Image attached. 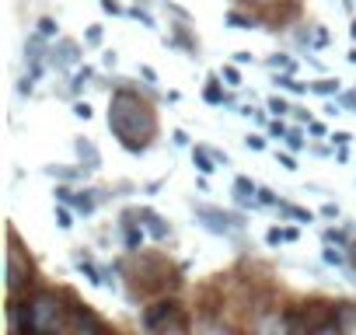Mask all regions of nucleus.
I'll return each instance as SVG.
<instances>
[{
  "label": "nucleus",
  "instance_id": "obj_9",
  "mask_svg": "<svg viewBox=\"0 0 356 335\" xmlns=\"http://www.w3.org/2000/svg\"><path fill=\"white\" fill-rule=\"evenodd\" d=\"M353 262H356V245H353Z\"/></svg>",
  "mask_w": 356,
  "mask_h": 335
},
{
  "label": "nucleus",
  "instance_id": "obj_5",
  "mask_svg": "<svg viewBox=\"0 0 356 335\" xmlns=\"http://www.w3.org/2000/svg\"><path fill=\"white\" fill-rule=\"evenodd\" d=\"M70 328H95V332H108V325L102 321V318H95L88 307H81V304H74V311H70Z\"/></svg>",
  "mask_w": 356,
  "mask_h": 335
},
{
  "label": "nucleus",
  "instance_id": "obj_3",
  "mask_svg": "<svg viewBox=\"0 0 356 335\" xmlns=\"http://www.w3.org/2000/svg\"><path fill=\"white\" fill-rule=\"evenodd\" d=\"M35 283V269H32V259L22 252L18 238L11 234V252H8V297L18 300L22 293H29Z\"/></svg>",
  "mask_w": 356,
  "mask_h": 335
},
{
  "label": "nucleus",
  "instance_id": "obj_8",
  "mask_svg": "<svg viewBox=\"0 0 356 335\" xmlns=\"http://www.w3.org/2000/svg\"><path fill=\"white\" fill-rule=\"evenodd\" d=\"M248 4H280V0H248Z\"/></svg>",
  "mask_w": 356,
  "mask_h": 335
},
{
  "label": "nucleus",
  "instance_id": "obj_4",
  "mask_svg": "<svg viewBox=\"0 0 356 335\" xmlns=\"http://www.w3.org/2000/svg\"><path fill=\"white\" fill-rule=\"evenodd\" d=\"M143 325H147L150 332H168V328L186 332V328H189V321H186L182 307H178L175 300H161V304L147 307V311H143Z\"/></svg>",
  "mask_w": 356,
  "mask_h": 335
},
{
  "label": "nucleus",
  "instance_id": "obj_7",
  "mask_svg": "<svg viewBox=\"0 0 356 335\" xmlns=\"http://www.w3.org/2000/svg\"><path fill=\"white\" fill-rule=\"evenodd\" d=\"M207 98H210V101H220L224 95H220V88H210V91H207Z\"/></svg>",
  "mask_w": 356,
  "mask_h": 335
},
{
  "label": "nucleus",
  "instance_id": "obj_6",
  "mask_svg": "<svg viewBox=\"0 0 356 335\" xmlns=\"http://www.w3.org/2000/svg\"><path fill=\"white\" fill-rule=\"evenodd\" d=\"M196 164H200V172H207V175L213 172V164H210V157H207L203 150H196Z\"/></svg>",
  "mask_w": 356,
  "mask_h": 335
},
{
  "label": "nucleus",
  "instance_id": "obj_1",
  "mask_svg": "<svg viewBox=\"0 0 356 335\" xmlns=\"http://www.w3.org/2000/svg\"><path fill=\"white\" fill-rule=\"evenodd\" d=\"M63 293L56 290H35V293H25V300H11L8 307V318H11V328L15 332H60V328H70V311L74 307H63Z\"/></svg>",
  "mask_w": 356,
  "mask_h": 335
},
{
  "label": "nucleus",
  "instance_id": "obj_2",
  "mask_svg": "<svg viewBox=\"0 0 356 335\" xmlns=\"http://www.w3.org/2000/svg\"><path fill=\"white\" fill-rule=\"evenodd\" d=\"M108 126H112V133L122 140V147H129V150H143L147 140H150L154 129H157L150 105L140 101V95H133V91H119V95L112 98Z\"/></svg>",
  "mask_w": 356,
  "mask_h": 335
}]
</instances>
